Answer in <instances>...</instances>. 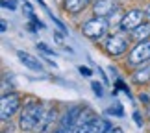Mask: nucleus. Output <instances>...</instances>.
<instances>
[{
	"label": "nucleus",
	"mask_w": 150,
	"mask_h": 133,
	"mask_svg": "<svg viewBox=\"0 0 150 133\" xmlns=\"http://www.w3.org/2000/svg\"><path fill=\"white\" fill-rule=\"evenodd\" d=\"M108 128H109V124L106 122V120H102V118H95V120H93V124L89 126V129L85 131V133H106Z\"/></svg>",
	"instance_id": "nucleus-14"
},
{
	"label": "nucleus",
	"mask_w": 150,
	"mask_h": 133,
	"mask_svg": "<svg viewBox=\"0 0 150 133\" xmlns=\"http://www.w3.org/2000/svg\"><path fill=\"white\" fill-rule=\"evenodd\" d=\"M85 4H87V0H65V9L69 13H80Z\"/></svg>",
	"instance_id": "nucleus-13"
},
{
	"label": "nucleus",
	"mask_w": 150,
	"mask_h": 133,
	"mask_svg": "<svg viewBox=\"0 0 150 133\" xmlns=\"http://www.w3.org/2000/svg\"><path fill=\"white\" fill-rule=\"evenodd\" d=\"M143 17H145V13L141 9H130L120 20V28L124 32H134L139 24H143Z\"/></svg>",
	"instance_id": "nucleus-7"
},
{
	"label": "nucleus",
	"mask_w": 150,
	"mask_h": 133,
	"mask_svg": "<svg viewBox=\"0 0 150 133\" xmlns=\"http://www.w3.org/2000/svg\"><path fill=\"white\" fill-rule=\"evenodd\" d=\"M150 59V41H141L134 46L128 56V63L130 65H143Z\"/></svg>",
	"instance_id": "nucleus-5"
},
{
	"label": "nucleus",
	"mask_w": 150,
	"mask_h": 133,
	"mask_svg": "<svg viewBox=\"0 0 150 133\" xmlns=\"http://www.w3.org/2000/svg\"><path fill=\"white\" fill-rule=\"evenodd\" d=\"M45 115H47V111H45L43 103H37V102H30L28 106H24V109H22L21 113V129L22 131H35L39 128V124L43 122Z\"/></svg>",
	"instance_id": "nucleus-1"
},
{
	"label": "nucleus",
	"mask_w": 150,
	"mask_h": 133,
	"mask_svg": "<svg viewBox=\"0 0 150 133\" xmlns=\"http://www.w3.org/2000/svg\"><path fill=\"white\" fill-rule=\"evenodd\" d=\"M19 107H21V98H19V94H15V92L4 94L2 100H0V117H2V120L11 118L17 111H19Z\"/></svg>",
	"instance_id": "nucleus-3"
},
{
	"label": "nucleus",
	"mask_w": 150,
	"mask_h": 133,
	"mask_svg": "<svg viewBox=\"0 0 150 133\" xmlns=\"http://www.w3.org/2000/svg\"><path fill=\"white\" fill-rule=\"evenodd\" d=\"M37 48H39V50H43V52H45L47 56H52V54H54V52H52V50L48 48L47 44H43V43H37Z\"/></svg>",
	"instance_id": "nucleus-15"
},
{
	"label": "nucleus",
	"mask_w": 150,
	"mask_h": 133,
	"mask_svg": "<svg viewBox=\"0 0 150 133\" xmlns=\"http://www.w3.org/2000/svg\"><path fill=\"white\" fill-rule=\"evenodd\" d=\"M2 6H4V8H9V9H15L17 8L15 0H2Z\"/></svg>",
	"instance_id": "nucleus-16"
},
{
	"label": "nucleus",
	"mask_w": 150,
	"mask_h": 133,
	"mask_svg": "<svg viewBox=\"0 0 150 133\" xmlns=\"http://www.w3.org/2000/svg\"><path fill=\"white\" fill-rule=\"evenodd\" d=\"M148 63H150V59H148Z\"/></svg>",
	"instance_id": "nucleus-23"
},
{
	"label": "nucleus",
	"mask_w": 150,
	"mask_h": 133,
	"mask_svg": "<svg viewBox=\"0 0 150 133\" xmlns=\"http://www.w3.org/2000/svg\"><path fill=\"white\" fill-rule=\"evenodd\" d=\"M145 17H146V19H148V20H150V6H148V8H146V9H145Z\"/></svg>",
	"instance_id": "nucleus-21"
},
{
	"label": "nucleus",
	"mask_w": 150,
	"mask_h": 133,
	"mask_svg": "<svg viewBox=\"0 0 150 133\" xmlns=\"http://www.w3.org/2000/svg\"><path fill=\"white\" fill-rule=\"evenodd\" d=\"M80 72H82V74H85V76H89V74H91V70H89L87 67H80Z\"/></svg>",
	"instance_id": "nucleus-19"
},
{
	"label": "nucleus",
	"mask_w": 150,
	"mask_h": 133,
	"mask_svg": "<svg viewBox=\"0 0 150 133\" xmlns=\"http://www.w3.org/2000/svg\"><path fill=\"white\" fill-rule=\"evenodd\" d=\"M106 32H108V20H106V17H95V19L87 20L82 26V33H83L85 37L93 39V41L104 37V35H106Z\"/></svg>",
	"instance_id": "nucleus-2"
},
{
	"label": "nucleus",
	"mask_w": 150,
	"mask_h": 133,
	"mask_svg": "<svg viewBox=\"0 0 150 133\" xmlns=\"http://www.w3.org/2000/svg\"><path fill=\"white\" fill-rule=\"evenodd\" d=\"M54 120H56V109H48L47 115H45V118H43V122L39 124V128H37L35 131H39V133L48 131V129H50V126L54 124Z\"/></svg>",
	"instance_id": "nucleus-11"
},
{
	"label": "nucleus",
	"mask_w": 150,
	"mask_h": 133,
	"mask_svg": "<svg viewBox=\"0 0 150 133\" xmlns=\"http://www.w3.org/2000/svg\"><path fill=\"white\" fill-rule=\"evenodd\" d=\"M17 56H19V59H21V63H24V67H28V68H32V70H35V72H39V70H43V67H41V63H39L33 56H30V54H26V52H17Z\"/></svg>",
	"instance_id": "nucleus-10"
},
{
	"label": "nucleus",
	"mask_w": 150,
	"mask_h": 133,
	"mask_svg": "<svg viewBox=\"0 0 150 133\" xmlns=\"http://www.w3.org/2000/svg\"><path fill=\"white\" fill-rule=\"evenodd\" d=\"M104 48H106L108 54L111 56H120L124 54L126 48H128V39H126L124 35H109L106 39V43H104Z\"/></svg>",
	"instance_id": "nucleus-6"
},
{
	"label": "nucleus",
	"mask_w": 150,
	"mask_h": 133,
	"mask_svg": "<svg viewBox=\"0 0 150 133\" xmlns=\"http://www.w3.org/2000/svg\"><path fill=\"white\" fill-rule=\"evenodd\" d=\"M0 24H2V26H0V28H2V32H6V30H8V22H6V20H2Z\"/></svg>",
	"instance_id": "nucleus-20"
},
{
	"label": "nucleus",
	"mask_w": 150,
	"mask_h": 133,
	"mask_svg": "<svg viewBox=\"0 0 150 133\" xmlns=\"http://www.w3.org/2000/svg\"><path fill=\"white\" fill-rule=\"evenodd\" d=\"M93 2H96V0H93Z\"/></svg>",
	"instance_id": "nucleus-22"
},
{
	"label": "nucleus",
	"mask_w": 150,
	"mask_h": 133,
	"mask_svg": "<svg viewBox=\"0 0 150 133\" xmlns=\"http://www.w3.org/2000/svg\"><path fill=\"white\" fill-rule=\"evenodd\" d=\"M117 8H119L117 0H96L93 6V11H95V17H108L113 11H117Z\"/></svg>",
	"instance_id": "nucleus-8"
},
{
	"label": "nucleus",
	"mask_w": 150,
	"mask_h": 133,
	"mask_svg": "<svg viewBox=\"0 0 150 133\" xmlns=\"http://www.w3.org/2000/svg\"><path fill=\"white\" fill-rule=\"evenodd\" d=\"M132 37H134L135 41H139V43L148 39L150 37V24H139L134 32H132Z\"/></svg>",
	"instance_id": "nucleus-12"
},
{
	"label": "nucleus",
	"mask_w": 150,
	"mask_h": 133,
	"mask_svg": "<svg viewBox=\"0 0 150 133\" xmlns=\"http://www.w3.org/2000/svg\"><path fill=\"white\" fill-rule=\"evenodd\" d=\"M91 85H93V91L96 92V94H98V96H102V87L98 85V82H93Z\"/></svg>",
	"instance_id": "nucleus-17"
},
{
	"label": "nucleus",
	"mask_w": 150,
	"mask_h": 133,
	"mask_svg": "<svg viewBox=\"0 0 150 133\" xmlns=\"http://www.w3.org/2000/svg\"><path fill=\"white\" fill-rule=\"evenodd\" d=\"M80 111H82V109H80L78 106L71 107L61 117V120H59V124H57V128H56L54 133H72L74 131V126H76V120L80 117Z\"/></svg>",
	"instance_id": "nucleus-4"
},
{
	"label": "nucleus",
	"mask_w": 150,
	"mask_h": 133,
	"mask_svg": "<svg viewBox=\"0 0 150 133\" xmlns=\"http://www.w3.org/2000/svg\"><path fill=\"white\" fill-rule=\"evenodd\" d=\"M132 80H134L135 83H146V82H150V63L146 61V63L141 65V68H135Z\"/></svg>",
	"instance_id": "nucleus-9"
},
{
	"label": "nucleus",
	"mask_w": 150,
	"mask_h": 133,
	"mask_svg": "<svg viewBox=\"0 0 150 133\" xmlns=\"http://www.w3.org/2000/svg\"><path fill=\"white\" fill-rule=\"evenodd\" d=\"M106 133H124V131L120 129V128H117V126H113V128H111V126H109V128L106 129Z\"/></svg>",
	"instance_id": "nucleus-18"
}]
</instances>
